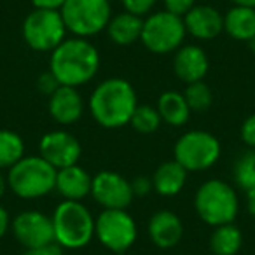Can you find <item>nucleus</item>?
<instances>
[{
	"label": "nucleus",
	"instance_id": "nucleus-1",
	"mask_svg": "<svg viewBox=\"0 0 255 255\" xmlns=\"http://www.w3.org/2000/svg\"><path fill=\"white\" fill-rule=\"evenodd\" d=\"M98 70L100 53L88 39H65L51 53L49 72L61 86H82L91 81Z\"/></svg>",
	"mask_w": 255,
	"mask_h": 255
},
{
	"label": "nucleus",
	"instance_id": "nucleus-2",
	"mask_svg": "<svg viewBox=\"0 0 255 255\" xmlns=\"http://www.w3.org/2000/svg\"><path fill=\"white\" fill-rule=\"evenodd\" d=\"M136 103L133 86L121 77H112L100 82L89 96V112L93 119L103 128L116 129L129 124Z\"/></svg>",
	"mask_w": 255,
	"mask_h": 255
},
{
	"label": "nucleus",
	"instance_id": "nucleus-3",
	"mask_svg": "<svg viewBox=\"0 0 255 255\" xmlns=\"http://www.w3.org/2000/svg\"><path fill=\"white\" fill-rule=\"evenodd\" d=\"M54 243L68 250H79L89 245L95 236V219L81 201L63 199L51 217Z\"/></svg>",
	"mask_w": 255,
	"mask_h": 255
},
{
	"label": "nucleus",
	"instance_id": "nucleus-4",
	"mask_svg": "<svg viewBox=\"0 0 255 255\" xmlns=\"http://www.w3.org/2000/svg\"><path fill=\"white\" fill-rule=\"evenodd\" d=\"M56 173L44 157L25 156L12 168H9L7 185L18 198L37 199L56 189Z\"/></svg>",
	"mask_w": 255,
	"mask_h": 255
},
{
	"label": "nucleus",
	"instance_id": "nucleus-5",
	"mask_svg": "<svg viewBox=\"0 0 255 255\" xmlns=\"http://www.w3.org/2000/svg\"><path fill=\"white\" fill-rule=\"evenodd\" d=\"M194 208L199 219L213 227L233 224L238 215L236 191L219 178L206 180L194 196Z\"/></svg>",
	"mask_w": 255,
	"mask_h": 255
},
{
	"label": "nucleus",
	"instance_id": "nucleus-6",
	"mask_svg": "<svg viewBox=\"0 0 255 255\" xmlns=\"http://www.w3.org/2000/svg\"><path fill=\"white\" fill-rule=\"evenodd\" d=\"M60 12L67 30L81 39L103 32L112 18L109 0H67Z\"/></svg>",
	"mask_w": 255,
	"mask_h": 255
},
{
	"label": "nucleus",
	"instance_id": "nucleus-7",
	"mask_svg": "<svg viewBox=\"0 0 255 255\" xmlns=\"http://www.w3.org/2000/svg\"><path fill=\"white\" fill-rule=\"evenodd\" d=\"M67 26L60 11L33 9L23 21V39L26 46L39 53H53L65 40Z\"/></svg>",
	"mask_w": 255,
	"mask_h": 255
},
{
	"label": "nucleus",
	"instance_id": "nucleus-8",
	"mask_svg": "<svg viewBox=\"0 0 255 255\" xmlns=\"http://www.w3.org/2000/svg\"><path fill=\"white\" fill-rule=\"evenodd\" d=\"M184 18L175 16L168 11H159L143 19L142 26V44L156 54H168L177 51L185 39Z\"/></svg>",
	"mask_w": 255,
	"mask_h": 255
},
{
	"label": "nucleus",
	"instance_id": "nucleus-9",
	"mask_svg": "<svg viewBox=\"0 0 255 255\" xmlns=\"http://www.w3.org/2000/svg\"><path fill=\"white\" fill-rule=\"evenodd\" d=\"M175 161L187 171H205L220 157V142L208 131H187L175 143Z\"/></svg>",
	"mask_w": 255,
	"mask_h": 255
},
{
	"label": "nucleus",
	"instance_id": "nucleus-10",
	"mask_svg": "<svg viewBox=\"0 0 255 255\" xmlns=\"http://www.w3.org/2000/svg\"><path fill=\"white\" fill-rule=\"evenodd\" d=\"M95 236L107 250L123 254L135 245L138 231L126 210H103L95 220Z\"/></svg>",
	"mask_w": 255,
	"mask_h": 255
},
{
	"label": "nucleus",
	"instance_id": "nucleus-11",
	"mask_svg": "<svg viewBox=\"0 0 255 255\" xmlns=\"http://www.w3.org/2000/svg\"><path fill=\"white\" fill-rule=\"evenodd\" d=\"M91 196L98 205L103 206V210H126L135 198L131 182L109 170L100 171L93 177Z\"/></svg>",
	"mask_w": 255,
	"mask_h": 255
},
{
	"label": "nucleus",
	"instance_id": "nucleus-12",
	"mask_svg": "<svg viewBox=\"0 0 255 255\" xmlns=\"http://www.w3.org/2000/svg\"><path fill=\"white\" fill-rule=\"evenodd\" d=\"M14 238L25 248H39L54 243V229L51 217L37 210H25L11 222Z\"/></svg>",
	"mask_w": 255,
	"mask_h": 255
},
{
	"label": "nucleus",
	"instance_id": "nucleus-13",
	"mask_svg": "<svg viewBox=\"0 0 255 255\" xmlns=\"http://www.w3.org/2000/svg\"><path fill=\"white\" fill-rule=\"evenodd\" d=\"M82 147L72 133L56 129L49 131L39 142V156L56 170L77 164L81 159Z\"/></svg>",
	"mask_w": 255,
	"mask_h": 255
},
{
	"label": "nucleus",
	"instance_id": "nucleus-14",
	"mask_svg": "<svg viewBox=\"0 0 255 255\" xmlns=\"http://www.w3.org/2000/svg\"><path fill=\"white\" fill-rule=\"evenodd\" d=\"M185 30L199 40H212L224 32V16L210 5H194L184 16Z\"/></svg>",
	"mask_w": 255,
	"mask_h": 255
},
{
	"label": "nucleus",
	"instance_id": "nucleus-15",
	"mask_svg": "<svg viewBox=\"0 0 255 255\" xmlns=\"http://www.w3.org/2000/svg\"><path fill=\"white\" fill-rule=\"evenodd\" d=\"M208 56L199 46H180L177 49L173 60V70L177 77L185 84H192V82H199L205 79L206 72H208Z\"/></svg>",
	"mask_w": 255,
	"mask_h": 255
},
{
	"label": "nucleus",
	"instance_id": "nucleus-16",
	"mask_svg": "<svg viewBox=\"0 0 255 255\" xmlns=\"http://www.w3.org/2000/svg\"><path fill=\"white\" fill-rule=\"evenodd\" d=\"M84 102L79 95L77 88L72 86H60L49 96V114L58 124H74L82 117Z\"/></svg>",
	"mask_w": 255,
	"mask_h": 255
},
{
	"label": "nucleus",
	"instance_id": "nucleus-17",
	"mask_svg": "<svg viewBox=\"0 0 255 255\" xmlns=\"http://www.w3.org/2000/svg\"><path fill=\"white\" fill-rule=\"evenodd\" d=\"M184 236V224L177 213L159 210L149 220V238L159 248H173Z\"/></svg>",
	"mask_w": 255,
	"mask_h": 255
},
{
	"label": "nucleus",
	"instance_id": "nucleus-18",
	"mask_svg": "<svg viewBox=\"0 0 255 255\" xmlns=\"http://www.w3.org/2000/svg\"><path fill=\"white\" fill-rule=\"evenodd\" d=\"M91 175L79 164L61 168L56 173V191L68 201H81L91 194Z\"/></svg>",
	"mask_w": 255,
	"mask_h": 255
},
{
	"label": "nucleus",
	"instance_id": "nucleus-19",
	"mask_svg": "<svg viewBox=\"0 0 255 255\" xmlns=\"http://www.w3.org/2000/svg\"><path fill=\"white\" fill-rule=\"evenodd\" d=\"M142 16L124 11L121 14H116L114 18H110L105 30L114 44H117V46H131L142 37Z\"/></svg>",
	"mask_w": 255,
	"mask_h": 255
},
{
	"label": "nucleus",
	"instance_id": "nucleus-20",
	"mask_svg": "<svg viewBox=\"0 0 255 255\" xmlns=\"http://www.w3.org/2000/svg\"><path fill=\"white\" fill-rule=\"evenodd\" d=\"M187 180V170L177 161H166L156 170L152 177V187L161 196H177Z\"/></svg>",
	"mask_w": 255,
	"mask_h": 255
},
{
	"label": "nucleus",
	"instance_id": "nucleus-21",
	"mask_svg": "<svg viewBox=\"0 0 255 255\" xmlns=\"http://www.w3.org/2000/svg\"><path fill=\"white\" fill-rule=\"evenodd\" d=\"M224 30L233 39L248 42L255 37V9L234 5L224 16Z\"/></svg>",
	"mask_w": 255,
	"mask_h": 255
},
{
	"label": "nucleus",
	"instance_id": "nucleus-22",
	"mask_svg": "<svg viewBox=\"0 0 255 255\" xmlns=\"http://www.w3.org/2000/svg\"><path fill=\"white\" fill-rule=\"evenodd\" d=\"M157 112L161 119L171 126H184L191 117V109L185 102V96L177 91H166L159 96Z\"/></svg>",
	"mask_w": 255,
	"mask_h": 255
},
{
	"label": "nucleus",
	"instance_id": "nucleus-23",
	"mask_svg": "<svg viewBox=\"0 0 255 255\" xmlns=\"http://www.w3.org/2000/svg\"><path fill=\"white\" fill-rule=\"evenodd\" d=\"M243 245V234L234 224L215 227L210 236V250L213 255H236Z\"/></svg>",
	"mask_w": 255,
	"mask_h": 255
},
{
	"label": "nucleus",
	"instance_id": "nucleus-24",
	"mask_svg": "<svg viewBox=\"0 0 255 255\" xmlns=\"http://www.w3.org/2000/svg\"><path fill=\"white\" fill-rule=\"evenodd\" d=\"M25 157V142L16 131L0 129V170L12 168Z\"/></svg>",
	"mask_w": 255,
	"mask_h": 255
},
{
	"label": "nucleus",
	"instance_id": "nucleus-25",
	"mask_svg": "<svg viewBox=\"0 0 255 255\" xmlns=\"http://www.w3.org/2000/svg\"><path fill=\"white\" fill-rule=\"evenodd\" d=\"M161 121L163 119H161L157 109L150 105H138L133 112L129 124L135 128V131L142 133V135H150L159 129Z\"/></svg>",
	"mask_w": 255,
	"mask_h": 255
},
{
	"label": "nucleus",
	"instance_id": "nucleus-26",
	"mask_svg": "<svg viewBox=\"0 0 255 255\" xmlns=\"http://www.w3.org/2000/svg\"><path fill=\"white\" fill-rule=\"evenodd\" d=\"M234 180L245 191L255 189V149L245 152L234 164Z\"/></svg>",
	"mask_w": 255,
	"mask_h": 255
},
{
	"label": "nucleus",
	"instance_id": "nucleus-27",
	"mask_svg": "<svg viewBox=\"0 0 255 255\" xmlns=\"http://www.w3.org/2000/svg\"><path fill=\"white\" fill-rule=\"evenodd\" d=\"M184 96H185V102H187L189 109H191V112H205V110L210 109V105H212V102H213L212 89L203 81L187 84V89H185Z\"/></svg>",
	"mask_w": 255,
	"mask_h": 255
},
{
	"label": "nucleus",
	"instance_id": "nucleus-28",
	"mask_svg": "<svg viewBox=\"0 0 255 255\" xmlns=\"http://www.w3.org/2000/svg\"><path fill=\"white\" fill-rule=\"evenodd\" d=\"M123 2V7L128 12L136 16H143L147 12H150V9L156 5L157 0H121Z\"/></svg>",
	"mask_w": 255,
	"mask_h": 255
},
{
	"label": "nucleus",
	"instance_id": "nucleus-29",
	"mask_svg": "<svg viewBox=\"0 0 255 255\" xmlns=\"http://www.w3.org/2000/svg\"><path fill=\"white\" fill-rule=\"evenodd\" d=\"M196 5V0H164V11L184 18Z\"/></svg>",
	"mask_w": 255,
	"mask_h": 255
},
{
	"label": "nucleus",
	"instance_id": "nucleus-30",
	"mask_svg": "<svg viewBox=\"0 0 255 255\" xmlns=\"http://www.w3.org/2000/svg\"><path fill=\"white\" fill-rule=\"evenodd\" d=\"M241 140L245 142V145L255 149V114L245 119L241 126Z\"/></svg>",
	"mask_w": 255,
	"mask_h": 255
},
{
	"label": "nucleus",
	"instance_id": "nucleus-31",
	"mask_svg": "<svg viewBox=\"0 0 255 255\" xmlns=\"http://www.w3.org/2000/svg\"><path fill=\"white\" fill-rule=\"evenodd\" d=\"M37 86H39V91L44 93V95H53L54 91H56L58 88H60V82L56 81V77H54L51 72H44L42 75L39 77V81H37Z\"/></svg>",
	"mask_w": 255,
	"mask_h": 255
},
{
	"label": "nucleus",
	"instance_id": "nucleus-32",
	"mask_svg": "<svg viewBox=\"0 0 255 255\" xmlns=\"http://www.w3.org/2000/svg\"><path fill=\"white\" fill-rule=\"evenodd\" d=\"M23 255H63V248L58 243H51L39 248H26Z\"/></svg>",
	"mask_w": 255,
	"mask_h": 255
},
{
	"label": "nucleus",
	"instance_id": "nucleus-33",
	"mask_svg": "<svg viewBox=\"0 0 255 255\" xmlns=\"http://www.w3.org/2000/svg\"><path fill=\"white\" fill-rule=\"evenodd\" d=\"M131 189L135 196H147L154 189L152 180H149V178H145V177H138L131 182Z\"/></svg>",
	"mask_w": 255,
	"mask_h": 255
},
{
	"label": "nucleus",
	"instance_id": "nucleus-34",
	"mask_svg": "<svg viewBox=\"0 0 255 255\" xmlns=\"http://www.w3.org/2000/svg\"><path fill=\"white\" fill-rule=\"evenodd\" d=\"M67 0H32L35 9H51V11H60Z\"/></svg>",
	"mask_w": 255,
	"mask_h": 255
},
{
	"label": "nucleus",
	"instance_id": "nucleus-35",
	"mask_svg": "<svg viewBox=\"0 0 255 255\" xmlns=\"http://www.w3.org/2000/svg\"><path fill=\"white\" fill-rule=\"evenodd\" d=\"M11 227V219H9V213L4 206L0 205V240L5 236L7 229Z\"/></svg>",
	"mask_w": 255,
	"mask_h": 255
},
{
	"label": "nucleus",
	"instance_id": "nucleus-36",
	"mask_svg": "<svg viewBox=\"0 0 255 255\" xmlns=\"http://www.w3.org/2000/svg\"><path fill=\"white\" fill-rule=\"evenodd\" d=\"M247 208L252 217H255V189L247 191Z\"/></svg>",
	"mask_w": 255,
	"mask_h": 255
},
{
	"label": "nucleus",
	"instance_id": "nucleus-37",
	"mask_svg": "<svg viewBox=\"0 0 255 255\" xmlns=\"http://www.w3.org/2000/svg\"><path fill=\"white\" fill-rule=\"evenodd\" d=\"M5 187H7V177H4V173H2V170H0V198L4 196Z\"/></svg>",
	"mask_w": 255,
	"mask_h": 255
},
{
	"label": "nucleus",
	"instance_id": "nucleus-38",
	"mask_svg": "<svg viewBox=\"0 0 255 255\" xmlns=\"http://www.w3.org/2000/svg\"><path fill=\"white\" fill-rule=\"evenodd\" d=\"M234 5H243V7H254L255 9V0H233Z\"/></svg>",
	"mask_w": 255,
	"mask_h": 255
},
{
	"label": "nucleus",
	"instance_id": "nucleus-39",
	"mask_svg": "<svg viewBox=\"0 0 255 255\" xmlns=\"http://www.w3.org/2000/svg\"><path fill=\"white\" fill-rule=\"evenodd\" d=\"M248 46H250V49L255 53V37H254V39H252V40H248Z\"/></svg>",
	"mask_w": 255,
	"mask_h": 255
}]
</instances>
